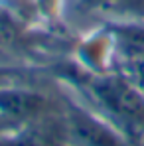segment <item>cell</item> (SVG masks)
<instances>
[{
    "mask_svg": "<svg viewBox=\"0 0 144 146\" xmlns=\"http://www.w3.org/2000/svg\"><path fill=\"white\" fill-rule=\"evenodd\" d=\"M99 103L128 126L144 128V95L142 91L122 77H99L91 83Z\"/></svg>",
    "mask_w": 144,
    "mask_h": 146,
    "instance_id": "cell-1",
    "label": "cell"
},
{
    "mask_svg": "<svg viewBox=\"0 0 144 146\" xmlns=\"http://www.w3.org/2000/svg\"><path fill=\"white\" fill-rule=\"evenodd\" d=\"M46 99L34 91L22 89H0V113L12 119L34 117L44 111Z\"/></svg>",
    "mask_w": 144,
    "mask_h": 146,
    "instance_id": "cell-3",
    "label": "cell"
},
{
    "mask_svg": "<svg viewBox=\"0 0 144 146\" xmlns=\"http://www.w3.org/2000/svg\"><path fill=\"white\" fill-rule=\"evenodd\" d=\"M105 10L126 12V14H144V0H95Z\"/></svg>",
    "mask_w": 144,
    "mask_h": 146,
    "instance_id": "cell-5",
    "label": "cell"
},
{
    "mask_svg": "<svg viewBox=\"0 0 144 146\" xmlns=\"http://www.w3.org/2000/svg\"><path fill=\"white\" fill-rule=\"evenodd\" d=\"M117 38H119V46L126 63L144 59V28H138V26L117 28Z\"/></svg>",
    "mask_w": 144,
    "mask_h": 146,
    "instance_id": "cell-4",
    "label": "cell"
},
{
    "mask_svg": "<svg viewBox=\"0 0 144 146\" xmlns=\"http://www.w3.org/2000/svg\"><path fill=\"white\" fill-rule=\"evenodd\" d=\"M0 75H2V71H0Z\"/></svg>",
    "mask_w": 144,
    "mask_h": 146,
    "instance_id": "cell-7",
    "label": "cell"
},
{
    "mask_svg": "<svg viewBox=\"0 0 144 146\" xmlns=\"http://www.w3.org/2000/svg\"><path fill=\"white\" fill-rule=\"evenodd\" d=\"M71 136L83 146H122L119 136L83 111L73 109L67 119Z\"/></svg>",
    "mask_w": 144,
    "mask_h": 146,
    "instance_id": "cell-2",
    "label": "cell"
},
{
    "mask_svg": "<svg viewBox=\"0 0 144 146\" xmlns=\"http://www.w3.org/2000/svg\"><path fill=\"white\" fill-rule=\"evenodd\" d=\"M128 73H130V81L142 91V95H144V59L128 61Z\"/></svg>",
    "mask_w": 144,
    "mask_h": 146,
    "instance_id": "cell-6",
    "label": "cell"
}]
</instances>
